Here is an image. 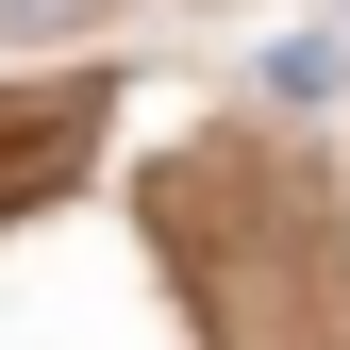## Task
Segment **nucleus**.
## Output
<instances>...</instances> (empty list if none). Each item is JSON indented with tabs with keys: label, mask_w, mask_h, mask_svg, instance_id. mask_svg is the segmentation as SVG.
<instances>
[{
	"label": "nucleus",
	"mask_w": 350,
	"mask_h": 350,
	"mask_svg": "<svg viewBox=\"0 0 350 350\" xmlns=\"http://www.w3.org/2000/svg\"><path fill=\"white\" fill-rule=\"evenodd\" d=\"M83 17V0H0V33H67Z\"/></svg>",
	"instance_id": "1"
}]
</instances>
